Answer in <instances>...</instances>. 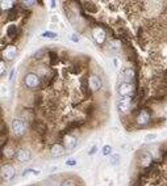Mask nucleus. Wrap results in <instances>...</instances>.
Returning a JSON list of instances; mask_svg holds the SVG:
<instances>
[{
    "label": "nucleus",
    "mask_w": 167,
    "mask_h": 186,
    "mask_svg": "<svg viewBox=\"0 0 167 186\" xmlns=\"http://www.w3.org/2000/svg\"><path fill=\"white\" fill-rule=\"evenodd\" d=\"M119 163H120V156L117 155V153H112L111 155V164L117 165Z\"/></svg>",
    "instance_id": "19"
},
{
    "label": "nucleus",
    "mask_w": 167,
    "mask_h": 186,
    "mask_svg": "<svg viewBox=\"0 0 167 186\" xmlns=\"http://www.w3.org/2000/svg\"><path fill=\"white\" fill-rule=\"evenodd\" d=\"M48 53V50H45V49H41V50H38L37 53L33 55V59H38V60H41L43 59V55Z\"/></svg>",
    "instance_id": "18"
},
{
    "label": "nucleus",
    "mask_w": 167,
    "mask_h": 186,
    "mask_svg": "<svg viewBox=\"0 0 167 186\" xmlns=\"http://www.w3.org/2000/svg\"><path fill=\"white\" fill-rule=\"evenodd\" d=\"M117 92L120 94V97H133L134 93H136V88H134L132 83L121 81L117 87Z\"/></svg>",
    "instance_id": "5"
},
{
    "label": "nucleus",
    "mask_w": 167,
    "mask_h": 186,
    "mask_svg": "<svg viewBox=\"0 0 167 186\" xmlns=\"http://www.w3.org/2000/svg\"><path fill=\"white\" fill-rule=\"evenodd\" d=\"M65 152H66V147L63 144H61V143H53L50 147V153L54 159L63 156L65 155Z\"/></svg>",
    "instance_id": "9"
},
{
    "label": "nucleus",
    "mask_w": 167,
    "mask_h": 186,
    "mask_svg": "<svg viewBox=\"0 0 167 186\" xmlns=\"http://www.w3.org/2000/svg\"><path fill=\"white\" fill-rule=\"evenodd\" d=\"M27 123L21 118H15L12 121V132L16 138H21L25 132H27Z\"/></svg>",
    "instance_id": "4"
},
{
    "label": "nucleus",
    "mask_w": 167,
    "mask_h": 186,
    "mask_svg": "<svg viewBox=\"0 0 167 186\" xmlns=\"http://www.w3.org/2000/svg\"><path fill=\"white\" fill-rule=\"evenodd\" d=\"M42 37H46V38H55L57 34L54 33V31H45V33L42 34Z\"/></svg>",
    "instance_id": "22"
},
{
    "label": "nucleus",
    "mask_w": 167,
    "mask_h": 186,
    "mask_svg": "<svg viewBox=\"0 0 167 186\" xmlns=\"http://www.w3.org/2000/svg\"><path fill=\"white\" fill-rule=\"evenodd\" d=\"M134 114V125H136V129H144V127H147L151 123V112L150 109H147L145 106L136 109L133 112Z\"/></svg>",
    "instance_id": "1"
},
{
    "label": "nucleus",
    "mask_w": 167,
    "mask_h": 186,
    "mask_svg": "<svg viewBox=\"0 0 167 186\" xmlns=\"http://www.w3.org/2000/svg\"><path fill=\"white\" fill-rule=\"evenodd\" d=\"M155 136H157L155 134H153V135L150 134V135H147V136H146V140H150V139H155Z\"/></svg>",
    "instance_id": "26"
},
{
    "label": "nucleus",
    "mask_w": 167,
    "mask_h": 186,
    "mask_svg": "<svg viewBox=\"0 0 167 186\" xmlns=\"http://www.w3.org/2000/svg\"><path fill=\"white\" fill-rule=\"evenodd\" d=\"M87 80H88V87H89V91L91 92H98L103 88V80L100 79V76L89 75Z\"/></svg>",
    "instance_id": "7"
},
{
    "label": "nucleus",
    "mask_w": 167,
    "mask_h": 186,
    "mask_svg": "<svg viewBox=\"0 0 167 186\" xmlns=\"http://www.w3.org/2000/svg\"><path fill=\"white\" fill-rule=\"evenodd\" d=\"M91 34H92V38L98 45H103L105 41V38H107V31L104 28H103V24L94 25L91 28Z\"/></svg>",
    "instance_id": "3"
},
{
    "label": "nucleus",
    "mask_w": 167,
    "mask_h": 186,
    "mask_svg": "<svg viewBox=\"0 0 167 186\" xmlns=\"http://www.w3.org/2000/svg\"><path fill=\"white\" fill-rule=\"evenodd\" d=\"M80 93L84 96L86 98L91 97V91H89V87H88V80L87 78H82L80 79Z\"/></svg>",
    "instance_id": "13"
},
{
    "label": "nucleus",
    "mask_w": 167,
    "mask_h": 186,
    "mask_svg": "<svg viewBox=\"0 0 167 186\" xmlns=\"http://www.w3.org/2000/svg\"><path fill=\"white\" fill-rule=\"evenodd\" d=\"M121 75H123V78L125 79L126 83H130L129 80L133 81V79H136V75H134L133 68H124L123 72H121Z\"/></svg>",
    "instance_id": "16"
},
{
    "label": "nucleus",
    "mask_w": 167,
    "mask_h": 186,
    "mask_svg": "<svg viewBox=\"0 0 167 186\" xmlns=\"http://www.w3.org/2000/svg\"><path fill=\"white\" fill-rule=\"evenodd\" d=\"M71 40H73L74 42H79V38H78V36H76V34H73V37H71Z\"/></svg>",
    "instance_id": "25"
},
{
    "label": "nucleus",
    "mask_w": 167,
    "mask_h": 186,
    "mask_svg": "<svg viewBox=\"0 0 167 186\" xmlns=\"http://www.w3.org/2000/svg\"><path fill=\"white\" fill-rule=\"evenodd\" d=\"M63 144H65L66 150L71 151L76 147V144H78V139H76L74 135H71V134H67V135L63 138Z\"/></svg>",
    "instance_id": "11"
},
{
    "label": "nucleus",
    "mask_w": 167,
    "mask_h": 186,
    "mask_svg": "<svg viewBox=\"0 0 167 186\" xmlns=\"http://www.w3.org/2000/svg\"><path fill=\"white\" fill-rule=\"evenodd\" d=\"M23 83L25 88L30 89V91H37V89L42 88V78L36 72H28L24 75Z\"/></svg>",
    "instance_id": "2"
},
{
    "label": "nucleus",
    "mask_w": 167,
    "mask_h": 186,
    "mask_svg": "<svg viewBox=\"0 0 167 186\" xmlns=\"http://www.w3.org/2000/svg\"><path fill=\"white\" fill-rule=\"evenodd\" d=\"M48 55H49V59H50V64L54 66L57 63L59 62V54L57 53L54 50H48Z\"/></svg>",
    "instance_id": "17"
},
{
    "label": "nucleus",
    "mask_w": 167,
    "mask_h": 186,
    "mask_svg": "<svg viewBox=\"0 0 167 186\" xmlns=\"http://www.w3.org/2000/svg\"><path fill=\"white\" fill-rule=\"evenodd\" d=\"M112 147L111 145H104L103 147V155H105V156H108V155H112Z\"/></svg>",
    "instance_id": "21"
},
{
    "label": "nucleus",
    "mask_w": 167,
    "mask_h": 186,
    "mask_svg": "<svg viewBox=\"0 0 167 186\" xmlns=\"http://www.w3.org/2000/svg\"><path fill=\"white\" fill-rule=\"evenodd\" d=\"M96 150H98V148H96V147H92V148H91V151H89L88 153H89V155H94V153L96 152Z\"/></svg>",
    "instance_id": "27"
},
{
    "label": "nucleus",
    "mask_w": 167,
    "mask_h": 186,
    "mask_svg": "<svg viewBox=\"0 0 167 186\" xmlns=\"http://www.w3.org/2000/svg\"><path fill=\"white\" fill-rule=\"evenodd\" d=\"M15 159L17 160L18 163H21V164L28 163L29 160L32 159V153H30V151L27 150V148H21V150H18V151L16 152Z\"/></svg>",
    "instance_id": "10"
},
{
    "label": "nucleus",
    "mask_w": 167,
    "mask_h": 186,
    "mask_svg": "<svg viewBox=\"0 0 167 186\" xmlns=\"http://www.w3.org/2000/svg\"><path fill=\"white\" fill-rule=\"evenodd\" d=\"M0 64H2V76H4V59H2V62H0Z\"/></svg>",
    "instance_id": "24"
},
{
    "label": "nucleus",
    "mask_w": 167,
    "mask_h": 186,
    "mask_svg": "<svg viewBox=\"0 0 167 186\" xmlns=\"http://www.w3.org/2000/svg\"><path fill=\"white\" fill-rule=\"evenodd\" d=\"M133 104V97H120L117 100V110L121 115H126L130 113Z\"/></svg>",
    "instance_id": "6"
},
{
    "label": "nucleus",
    "mask_w": 167,
    "mask_h": 186,
    "mask_svg": "<svg viewBox=\"0 0 167 186\" xmlns=\"http://www.w3.org/2000/svg\"><path fill=\"white\" fill-rule=\"evenodd\" d=\"M16 176V170L12 165L7 164V165H3L2 166V181L4 182H9L11 179H13Z\"/></svg>",
    "instance_id": "8"
},
{
    "label": "nucleus",
    "mask_w": 167,
    "mask_h": 186,
    "mask_svg": "<svg viewBox=\"0 0 167 186\" xmlns=\"http://www.w3.org/2000/svg\"><path fill=\"white\" fill-rule=\"evenodd\" d=\"M16 54H17V51L15 46H8V47H5V51H3V56H5L8 60H13L16 58Z\"/></svg>",
    "instance_id": "14"
},
{
    "label": "nucleus",
    "mask_w": 167,
    "mask_h": 186,
    "mask_svg": "<svg viewBox=\"0 0 167 186\" xmlns=\"http://www.w3.org/2000/svg\"><path fill=\"white\" fill-rule=\"evenodd\" d=\"M61 186H78V185H76V182L73 181V179H65V181L61 184Z\"/></svg>",
    "instance_id": "20"
},
{
    "label": "nucleus",
    "mask_w": 167,
    "mask_h": 186,
    "mask_svg": "<svg viewBox=\"0 0 167 186\" xmlns=\"http://www.w3.org/2000/svg\"><path fill=\"white\" fill-rule=\"evenodd\" d=\"M5 34H7V37L11 38V40H15V38L20 34V26H17L15 24H11L7 28V30H5Z\"/></svg>",
    "instance_id": "12"
},
{
    "label": "nucleus",
    "mask_w": 167,
    "mask_h": 186,
    "mask_svg": "<svg viewBox=\"0 0 167 186\" xmlns=\"http://www.w3.org/2000/svg\"><path fill=\"white\" fill-rule=\"evenodd\" d=\"M66 164L70 165V166H75V165H76V161H75L74 159H68L67 161H66Z\"/></svg>",
    "instance_id": "23"
},
{
    "label": "nucleus",
    "mask_w": 167,
    "mask_h": 186,
    "mask_svg": "<svg viewBox=\"0 0 167 186\" xmlns=\"http://www.w3.org/2000/svg\"><path fill=\"white\" fill-rule=\"evenodd\" d=\"M83 4H84V5H83V9H84L86 12H88L89 15L98 13L99 8H98V5H95V3H92V2H84Z\"/></svg>",
    "instance_id": "15"
}]
</instances>
